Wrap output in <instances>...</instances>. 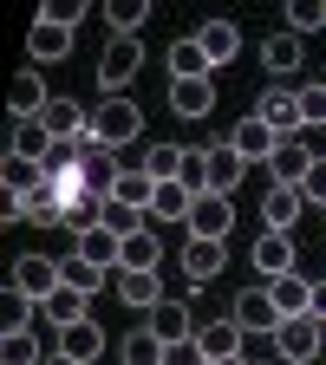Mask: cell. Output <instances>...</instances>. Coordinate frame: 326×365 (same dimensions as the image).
Masks as SVG:
<instances>
[{"label":"cell","instance_id":"cell-41","mask_svg":"<svg viewBox=\"0 0 326 365\" xmlns=\"http://www.w3.org/2000/svg\"><path fill=\"white\" fill-rule=\"evenodd\" d=\"M163 365H209V352H203L196 339H176V346L163 352Z\"/></svg>","mask_w":326,"mask_h":365},{"label":"cell","instance_id":"cell-27","mask_svg":"<svg viewBox=\"0 0 326 365\" xmlns=\"http://www.w3.org/2000/svg\"><path fill=\"white\" fill-rule=\"evenodd\" d=\"M268 294H274V307H281V319H294V313L313 307V281H300V267L281 274V281H268Z\"/></svg>","mask_w":326,"mask_h":365},{"label":"cell","instance_id":"cell-23","mask_svg":"<svg viewBox=\"0 0 326 365\" xmlns=\"http://www.w3.org/2000/svg\"><path fill=\"white\" fill-rule=\"evenodd\" d=\"M59 352L66 359H78V365H91L105 352V333H98V319H78V327H59Z\"/></svg>","mask_w":326,"mask_h":365},{"label":"cell","instance_id":"cell-29","mask_svg":"<svg viewBox=\"0 0 326 365\" xmlns=\"http://www.w3.org/2000/svg\"><path fill=\"white\" fill-rule=\"evenodd\" d=\"M261 66H268L274 78H287V72H300V33H274V39L261 46Z\"/></svg>","mask_w":326,"mask_h":365},{"label":"cell","instance_id":"cell-39","mask_svg":"<svg viewBox=\"0 0 326 365\" xmlns=\"http://www.w3.org/2000/svg\"><path fill=\"white\" fill-rule=\"evenodd\" d=\"M39 20H53V26H78V20H85V0H46Z\"/></svg>","mask_w":326,"mask_h":365},{"label":"cell","instance_id":"cell-18","mask_svg":"<svg viewBox=\"0 0 326 365\" xmlns=\"http://www.w3.org/2000/svg\"><path fill=\"white\" fill-rule=\"evenodd\" d=\"M78 150H85V182H91V196H105V202H111L118 176H124L118 150H105V144H78Z\"/></svg>","mask_w":326,"mask_h":365},{"label":"cell","instance_id":"cell-31","mask_svg":"<svg viewBox=\"0 0 326 365\" xmlns=\"http://www.w3.org/2000/svg\"><path fill=\"white\" fill-rule=\"evenodd\" d=\"M209 72H215V66H209V53L196 46V33L170 46V78H209Z\"/></svg>","mask_w":326,"mask_h":365},{"label":"cell","instance_id":"cell-24","mask_svg":"<svg viewBox=\"0 0 326 365\" xmlns=\"http://www.w3.org/2000/svg\"><path fill=\"white\" fill-rule=\"evenodd\" d=\"M222 261H228V248L222 242H203V235H190V248H183V274H190V281H215Z\"/></svg>","mask_w":326,"mask_h":365},{"label":"cell","instance_id":"cell-3","mask_svg":"<svg viewBox=\"0 0 326 365\" xmlns=\"http://www.w3.org/2000/svg\"><path fill=\"white\" fill-rule=\"evenodd\" d=\"M7 287H14V294H26V300H53V294L66 287V274H59V261H53V255H20Z\"/></svg>","mask_w":326,"mask_h":365},{"label":"cell","instance_id":"cell-15","mask_svg":"<svg viewBox=\"0 0 326 365\" xmlns=\"http://www.w3.org/2000/svg\"><path fill=\"white\" fill-rule=\"evenodd\" d=\"M170 111L176 118H209L215 111V85L209 78H170Z\"/></svg>","mask_w":326,"mask_h":365},{"label":"cell","instance_id":"cell-17","mask_svg":"<svg viewBox=\"0 0 326 365\" xmlns=\"http://www.w3.org/2000/svg\"><path fill=\"white\" fill-rule=\"evenodd\" d=\"M196 46L209 53V66H228V59L242 53V26H235V20H203V26H196Z\"/></svg>","mask_w":326,"mask_h":365},{"label":"cell","instance_id":"cell-16","mask_svg":"<svg viewBox=\"0 0 326 365\" xmlns=\"http://www.w3.org/2000/svg\"><path fill=\"white\" fill-rule=\"evenodd\" d=\"M255 267L268 274V281H281V274H294V235H281V228H268V235L255 242Z\"/></svg>","mask_w":326,"mask_h":365},{"label":"cell","instance_id":"cell-11","mask_svg":"<svg viewBox=\"0 0 326 365\" xmlns=\"http://www.w3.org/2000/svg\"><path fill=\"white\" fill-rule=\"evenodd\" d=\"M144 327H151L163 346H176V339H196L203 319H190V307H183V300H157V307L144 313Z\"/></svg>","mask_w":326,"mask_h":365},{"label":"cell","instance_id":"cell-10","mask_svg":"<svg viewBox=\"0 0 326 365\" xmlns=\"http://www.w3.org/2000/svg\"><path fill=\"white\" fill-rule=\"evenodd\" d=\"M228 228H235V202H228V196H196V209H190V235H203V242H228Z\"/></svg>","mask_w":326,"mask_h":365},{"label":"cell","instance_id":"cell-33","mask_svg":"<svg viewBox=\"0 0 326 365\" xmlns=\"http://www.w3.org/2000/svg\"><path fill=\"white\" fill-rule=\"evenodd\" d=\"M144 170H151L157 182H176L183 170H190V150H183V144H151V150H144Z\"/></svg>","mask_w":326,"mask_h":365},{"label":"cell","instance_id":"cell-21","mask_svg":"<svg viewBox=\"0 0 326 365\" xmlns=\"http://www.w3.org/2000/svg\"><path fill=\"white\" fill-rule=\"evenodd\" d=\"M151 196H157V176H151L144 163H124V176H118L111 202H124V209H144V215H151Z\"/></svg>","mask_w":326,"mask_h":365},{"label":"cell","instance_id":"cell-13","mask_svg":"<svg viewBox=\"0 0 326 365\" xmlns=\"http://www.w3.org/2000/svg\"><path fill=\"white\" fill-rule=\"evenodd\" d=\"M72 255L98 261V267H118V261H124V235H118V228H105V222H91V228H78V235H72Z\"/></svg>","mask_w":326,"mask_h":365},{"label":"cell","instance_id":"cell-1","mask_svg":"<svg viewBox=\"0 0 326 365\" xmlns=\"http://www.w3.org/2000/svg\"><path fill=\"white\" fill-rule=\"evenodd\" d=\"M144 130V105H131L124 91H111L105 105H91V130H85V144H105V150H124L131 137Z\"/></svg>","mask_w":326,"mask_h":365},{"label":"cell","instance_id":"cell-12","mask_svg":"<svg viewBox=\"0 0 326 365\" xmlns=\"http://www.w3.org/2000/svg\"><path fill=\"white\" fill-rule=\"evenodd\" d=\"M255 111H261L274 130H281V137H300V130H307V124H300V91H287V85H268Z\"/></svg>","mask_w":326,"mask_h":365},{"label":"cell","instance_id":"cell-4","mask_svg":"<svg viewBox=\"0 0 326 365\" xmlns=\"http://www.w3.org/2000/svg\"><path fill=\"white\" fill-rule=\"evenodd\" d=\"M242 170H248V157L235 144H209L203 150V196H228L242 182Z\"/></svg>","mask_w":326,"mask_h":365},{"label":"cell","instance_id":"cell-46","mask_svg":"<svg viewBox=\"0 0 326 365\" xmlns=\"http://www.w3.org/2000/svg\"><path fill=\"white\" fill-rule=\"evenodd\" d=\"M248 365H274V359H248Z\"/></svg>","mask_w":326,"mask_h":365},{"label":"cell","instance_id":"cell-42","mask_svg":"<svg viewBox=\"0 0 326 365\" xmlns=\"http://www.w3.org/2000/svg\"><path fill=\"white\" fill-rule=\"evenodd\" d=\"M300 196H307V202H320V209H326V157H320V163H313V170H307V182H300Z\"/></svg>","mask_w":326,"mask_h":365},{"label":"cell","instance_id":"cell-22","mask_svg":"<svg viewBox=\"0 0 326 365\" xmlns=\"http://www.w3.org/2000/svg\"><path fill=\"white\" fill-rule=\"evenodd\" d=\"M190 209H196V190H190V182H157V196H151V215L157 222H190Z\"/></svg>","mask_w":326,"mask_h":365},{"label":"cell","instance_id":"cell-36","mask_svg":"<svg viewBox=\"0 0 326 365\" xmlns=\"http://www.w3.org/2000/svg\"><path fill=\"white\" fill-rule=\"evenodd\" d=\"M287 7V33H320L326 26V0H281Z\"/></svg>","mask_w":326,"mask_h":365},{"label":"cell","instance_id":"cell-40","mask_svg":"<svg viewBox=\"0 0 326 365\" xmlns=\"http://www.w3.org/2000/svg\"><path fill=\"white\" fill-rule=\"evenodd\" d=\"M105 228H118V235H137V228H144V209H124V202H105Z\"/></svg>","mask_w":326,"mask_h":365},{"label":"cell","instance_id":"cell-25","mask_svg":"<svg viewBox=\"0 0 326 365\" xmlns=\"http://www.w3.org/2000/svg\"><path fill=\"white\" fill-rule=\"evenodd\" d=\"M39 319H53V327H78V319H91V294L59 287L53 300H39Z\"/></svg>","mask_w":326,"mask_h":365},{"label":"cell","instance_id":"cell-20","mask_svg":"<svg viewBox=\"0 0 326 365\" xmlns=\"http://www.w3.org/2000/svg\"><path fill=\"white\" fill-rule=\"evenodd\" d=\"M26 53H33V66H53V59H66V53H72V26L33 20V33H26Z\"/></svg>","mask_w":326,"mask_h":365},{"label":"cell","instance_id":"cell-14","mask_svg":"<svg viewBox=\"0 0 326 365\" xmlns=\"http://www.w3.org/2000/svg\"><path fill=\"white\" fill-rule=\"evenodd\" d=\"M235 319H242V333H274L281 327V307H274L268 287H242L235 294Z\"/></svg>","mask_w":326,"mask_h":365},{"label":"cell","instance_id":"cell-5","mask_svg":"<svg viewBox=\"0 0 326 365\" xmlns=\"http://www.w3.org/2000/svg\"><path fill=\"white\" fill-rule=\"evenodd\" d=\"M137 72H144V46H137V39H111V46H105V59H98V85H105V98H111V91H124Z\"/></svg>","mask_w":326,"mask_h":365},{"label":"cell","instance_id":"cell-45","mask_svg":"<svg viewBox=\"0 0 326 365\" xmlns=\"http://www.w3.org/2000/svg\"><path fill=\"white\" fill-rule=\"evenodd\" d=\"M215 365H248V359H215Z\"/></svg>","mask_w":326,"mask_h":365},{"label":"cell","instance_id":"cell-6","mask_svg":"<svg viewBox=\"0 0 326 365\" xmlns=\"http://www.w3.org/2000/svg\"><path fill=\"white\" fill-rule=\"evenodd\" d=\"M228 144H235V150H242L248 163H268L274 150H281V130H274V124H268L261 111H248V118H242L235 130H228Z\"/></svg>","mask_w":326,"mask_h":365},{"label":"cell","instance_id":"cell-30","mask_svg":"<svg viewBox=\"0 0 326 365\" xmlns=\"http://www.w3.org/2000/svg\"><path fill=\"white\" fill-rule=\"evenodd\" d=\"M144 14H151V0H105L111 39H137V33H144Z\"/></svg>","mask_w":326,"mask_h":365},{"label":"cell","instance_id":"cell-34","mask_svg":"<svg viewBox=\"0 0 326 365\" xmlns=\"http://www.w3.org/2000/svg\"><path fill=\"white\" fill-rule=\"evenodd\" d=\"M59 274H66V287H78V294H98L111 267H98V261H85V255H66V261H59Z\"/></svg>","mask_w":326,"mask_h":365},{"label":"cell","instance_id":"cell-37","mask_svg":"<svg viewBox=\"0 0 326 365\" xmlns=\"http://www.w3.org/2000/svg\"><path fill=\"white\" fill-rule=\"evenodd\" d=\"M0 365H46V359H39V339H33V327L0 339Z\"/></svg>","mask_w":326,"mask_h":365},{"label":"cell","instance_id":"cell-38","mask_svg":"<svg viewBox=\"0 0 326 365\" xmlns=\"http://www.w3.org/2000/svg\"><path fill=\"white\" fill-rule=\"evenodd\" d=\"M300 124H326V85L320 78L300 85Z\"/></svg>","mask_w":326,"mask_h":365},{"label":"cell","instance_id":"cell-32","mask_svg":"<svg viewBox=\"0 0 326 365\" xmlns=\"http://www.w3.org/2000/svg\"><path fill=\"white\" fill-rule=\"evenodd\" d=\"M46 98H53V91L39 85V66H26V72L14 78V118H39V111H46Z\"/></svg>","mask_w":326,"mask_h":365},{"label":"cell","instance_id":"cell-7","mask_svg":"<svg viewBox=\"0 0 326 365\" xmlns=\"http://www.w3.org/2000/svg\"><path fill=\"white\" fill-rule=\"evenodd\" d=\"M196 346L209 352V365H215V359H248L242 319H203V327H196Z\"/></svg>","mask_w":326,"mask_h":365},{"label":"cell","instance_id":"cell-2","mask_svg":"<svg viewBox=\"0 0 326 365\" xmlns=\"http://www.w3.org/2000/svg\"><path fill=\"white\" fill-rule=\"evenodd\" d=\"M274 352H281V365H307V359H320V352H326V319H313V313L281 319V327H274Z\"/></svg>","mask_w":326,"mask_h":365},{"label":"cell","instance_id":"cell-19","mask_svg":"<svg viewBox=\"0 0 326 365\" xmlns=\"http://www.w3.org/2000/svg\"><path fill=\"white\" fill-rule=\"evenodd\" d=\"M7 157L46 163V157H53V130H46L39 118H14V137H7Z\"/></svg>","mask_w":326,"mask_h":365},{"label":"cell","instance_id":"cell-8","mask_svg":"<svg viewBox=\"0 0 326 365\" xmlns=\"http://www.w3.org/2000/svg\"><path fill=\"white\" fill-rule=\"evenodd\" d=\"M111 287H118V300H124V307H137V313H151V307L163 300L157 267H118V274H111Z\"/></svg>","mask_w":326,"mask_h":365},{"label":"cell","instance_id":"cell-43","mask_svg":"<svg viewBox=\"0 0 326 365\" xmlns=\"http://www.w3.org/2000/svg\"><path fill=\"white\" fill-rule=\"evenodd\" d=\"M313 319H326V281H313V307H307Z\"/></svg>","mask_w":326,"mask_h":365},{"label":"cell","instance_id":"cell-44","mask_svg":"<svg viewBox=\"0 0 326 365\" xmlns=\"http://www.w3.org/2000/svg\"><path fill=\"white\" fill-rule=\"evenodd\" d=\"M46 365H78V359H66V352H46Z\"/></svg>","mask_w":326,"mask_h":365},{"label":"cell","instance_id":"cell-26","mask_svg":"<svg viewBox=\"0 0 326 365\" xmlns=\"http://www.w3.org/2000/svg\"><path fill=\"white\" fill-rule=\"evenodd\" d=\"M163 352H170V346L144 327V319H137V327L124 333V346H118V359H124V365H163Z\"/></svg>","mask_w":326,"mask_h":365},{"label":"cell","instance_id":"cell-35","mask_svg":"<svg viewBox=\"0 0 326 365\" xmlns=\"http://www.w3.org/2000/svg\"><path fill=\"white\" fill-rule=\"evenodd\" d=\"M157 261H163V242L151 235V228L124 235V261H118V267H157Z\"/></svg>","mask_w":326,"mask_h":365},{"label":"cell","instance_id":"cell-9","mask_svg":"<svg viewBox=\"0 0 326 365\" xmlns=\"http://www.w3.org/2000/svg\"><path fill=\"white\" fill-rule=\"evenodd\" d=\"M313 163H320V157H313V150L300 144V137H281V150H274V157H268V176H274V182H281V190H300V182H307V170H313Z\"/></svg>","mask_w":326,"mask_h":365},{"label":"cell","instance_id":"cell-28","mask_svg":"<svg viewBox=\"0 0 326 365\" xmlns=\"http://www.w3.org/2000/svg\"><path fill=\"white\" fill-rule=\"evenodd\" d=\"M300 202H307L300 190H281V182H274V190H268V202H261V222H268V228H281V235H287V228L300 222Z\"/></svg>","mask_w":326,"mask_h":365}]
</instances>
